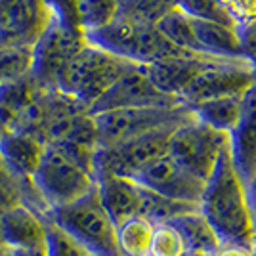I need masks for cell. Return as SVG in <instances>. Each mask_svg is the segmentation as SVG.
<instances>
[{"label":"cell","mask_w":256,"mask_h":256,"mask_svg":"<svg viewBox=\"0 0 256 256\" xmlns=\"http://www.w3.org/2000/svg\"><path fill=\"white\" fill-rule=\"evenodd\" d=\"M254 246V245H252ZM246 245H220L214 256H254V248Z\"/></svg>","instance_id":"cell-34"},{"label":"cell","mask_w":256,"mask_h":256,"mask_svg":"<svg viewBox=\"0 0 256 256\" xmlns=\"http://www.w3.org/2000/svg\"><path fill=\"white\" fill-rule=\"evenodd\" d=\"M186 256H201V254H190V252H188V254H186Z\"/></svg>","instance_id":"cell-38"},{"label":"cell","mask_w":256,"mask_h":256,"mask_svg":"<svg viewBox=\"0 0 256 256\" xmlns=\"http://www.w3.org/2000/svg\"><path fill=\"white\" fill-rule=\"evenodd\" d=\"M228 138L235 170L250 188L256 176V82L245 92L239 118Z\"/></svg>","instance_id":"cell-14"},{"label":"cell","mask_w":256,"mask_h":256,"mask_svg":"<svg viewBox=\"0 0 256 256\" xmlns=\"http://www.w3.org/2000/svg\"><path fill=\"white\" fill-rule=\"evenodd\" d=\"M197 208H199V204L172 201V199L160 197L157 193L142 188V203H140L138 216L150 220L153 226H159V224H168L176 216L192 212V210H197Z\"/></svg>","instance_id":"cell-22"},{"label":"cell","mask_w":256,"mask_h":256,"mask_svg":"<svg viewBox=\"0 0 256 256\" xmlns=\"http://www.w3.org/2000/svg\"><path fill=\"white\" fill-rule=\"evenodd\" d=\"M32 50L27 44L0 42V86L16 82L31 73Z\"/></svg>","instance_id":"cell-25"},{"label":"cell","mask_w":256,"mask_h":256,"mask_svg":"<svg viewBox=\"0 0 256 256\" xmlns=\"http://www.w3.org/2000/svg\"><path fill=\"white\" fill-rule=\"evenodd\" d=\"M199 212L212 226L222 245H254V204L248 186L235 170L230 150L222 153L212 174L204 182Z\"/></svg>","instance_id":"cell-1"},{"label":"cell","mask_w":256,"mask_h":256,"mask_svg":"<svg viewBox=\"0 0 256 256\" xmlns=\"http://www.w3.org/2000/svg\"><path fill=\"white\" fill-rule=\"evenodd\" d=\"M176 98L162 94L150 78L146 65H132L117 78V82L90 107V115L111 109H130V107L176 106Z\"/></svg>","instance_id":"cell-11"},{"label":"cell","mask_w":256,"mask_h":256,"mask_svg":"<svg viewBox=\"0 0 256 256\" xmlns=\"http://www.w3.org/2000/svg\"><path fill=\"white\" fill-rule=\"evenodd\" d=\"M252 248H254V256H256V241H254V246H252Z\"/></svg>","instance_id":"cell-39"},{"label":"cell","mask_w":256,"mask_h":256,"mask_svg":"<svg viewBox=\"0 0 256 256\" xmlns=\"http://www.w3.org/2000/svg\"><path fill=\"white\" fill-rule=\"evenodd\" d=\"M178 10H182L188 18L199 22H212L228 27H235L234 20L222 4V0H178ZM237 29V27H235Z\"/></svg>","instance_id":"cell-27"},{"label":"cell","mask_w":256,"mask_h":256,"mask_svg":"<svg viewBox=\"0 0 256 256\" xmlns=\"http://www.w3.org/2000/svg\"><path fill=\"white\" fill-rule=\"evenodd\" d=\"M192 22L201 54L216 60H243L235 27L212 22H199V20Z\"/></svg>","instance_id":"cell-19"},{"label":"cell","mask_w":256,"mask_h":256,"mask_svg":"<svg viewBox=\"0 0 256 256\" xmlns=\"http://www.w3.org/2000/svg\"><path fill=\"white\" fill-rule=\"evenodd\" d=\"M31 182L50 210L75 203L96 188L94 174L58 144H46Z\"/></svg>","instance_id":"cell-5"},{"label":"cell","mask_w":256,"mask_h":256,"mask_svg":"<svg viewBox=\"0 0 256 256\" xmlns=\"http://www.w3.org/2000/svg\"><path fill=\"white\" fill-rule=\"evenodd\" d=\"M252 204H254V216H256V199L252 201Z\"/></svg>","instance_id":"cell-37"},{"label":"cell","mask_w":256,"mask_h":256,"mask_svg":"<svg viewBox=\"0 0 256 256\" xmlns=\"http://www.w3.org/2000/svg\"><path fill=\"white\" fill-rule=\"evenodd\" d=\"M86 42L134 65H150L164 58H174L184 50L174 48L157 31L155 25L134 22L118 14L111 23L98 31L86 32Z\"/></svg>","instance_id":"cell-2"},{"label":"cell","mask_w":256,"mask_h":256,"mask_svg":"<svg viewBox=\"0 0 256 256\" xmlns=\"http://www.w3.org/2000/svg\"><path fill=\"white\" fill-rule=\"evenodd\" d=\"M44 218L73 237L92 256H120L117 246V226L106 212L96 188L75 203L52 208Z\"/></svg>","instance_id":"cell-3"},{"label":"cell","mask_w":256,"mask_h":256,"mask_svg":"<svg viewBox=\"0 0 256 256\" xmlns=\"http://www.w3.org/2000/svg\"><path fill=\"white\" fill-rule=\"evenodd\" d=\"M155 226L150 220L134 216L117 226V246L120 256H150Z\"/></svg>","instance_id":"cell-21"},{"label":"cell","mask_w":256,"mask_h":256,"mask_svg":"<svg viewBox=\"0 0 256 256\" xmlns=\"http://www.w3.org/2000/svg\"><path fill=\"white\" fill-rule=\"evenodd\" d=\"M226 150H230L228 134L206 126L195 117L174 128L168 142V155L203 182L208 180Z\"/></svg>","instance_id":"cell-7"},{"label":"cell","mask_w":256,"mask_h":256,"mask_svg":"<svg viewBox=\"0 0 256 256\" xmlns=\"http://www.w3.org/2000/svg\"><path fill=\"white\" fill-rule=\"evenodd\" d=\"M0 256H48L44 250H31V248H14V246H0Z\"/></svg>","instance_id":"cell-35"},{"label":"cell","mask_w":256,"mask_h":256,"mask_svg":"<svg viewBox=\"0 0 256 256\" xmlns=\"http://www.w3.org/2000/svg\"><path fill=\"white\" fill-rule=\"evenodd\" d=\"M44 148L46 144L32 134L14 130H6L0 134V157L6 162V166L22 180H29L34 174L42 159Z\"/></svg>","instance_id":"cell-17"},{"label":"cell","mask_w":256,"mask_h":256,"mask_svg":"<svg viewBox=\"0 0 256 256\" xmlns=\"http://www.w3.org/2000/svg\"><path fill=\"white\" fill-rule=\"evenodd\" d=\"M256 82V69L245 60H214L193 76L180 94V104L192 107L206 100L243 96Z\"/></svg>","instance_id":"cell-10"},{"label":"cell","mask_w":256,"mask_h":256,"mask_svg":"<svg viewBox=\"0 0 256 256\" xmlns=\"http://www.w3.org/2000/svg\"><path fill=\"white\" fill-rule=\"evenodd\" d=\"M118 10L120 0H75L76 23L84 34L106 27L117 18Z\"/></svg>","instance_id":"cell-24"},{"label":"cell","mask_w":256,"mask_h":256,"mask_svg":"<svg viewBox=\"0 0 256 256\" xmlns=\"http://www.w3.org/2000/svg\"><path fill=\"white\" fill-rule=\"evenodd\" d=\"M248 192H250V197H252V201L256 199V176L254 180H252V184H250V188H248Z\"/></svg>","instance_id":"cell-36"},{"label":"cell","mask_w":256,"mask_h":256,"mask_svg":"<svg viewBox=\"0 0 256 256\" xmlns=\"http://www.w3.org/2000/svg\"><path fill=\"white\" fill-rule=\"evenodd\" d=\"M96 192L115 226L140 214L142 186L136 180L124 176H100L96 178Z\"/></svg>","instance_id":"cell-16"},{"label":"cell","mask_w":256,"mask_h":256,"mask_svg":"<svg viewBox=\"0 0 256 256\" xmlns=\"http://www.w3.org/2000/svg\"><path fill=\"white\" fill-rule=\"evenodd\" d=\"M134 64L115 58L96 46H86L65 65L56 80V90L73 98L88 111L106 94L117 78Z\"/></svg>","instance_id":"cell-4"},{"label":"cell","mask_w":256,"mask_h":256,"mask_svg":"<svg viewBox=\"0 0 256 256\" xmlns=\"http://www.w3.org/2000/svg\"><path fill=\"white\" fill-rule=\"evenodd\" d=\"M48 20L42 0H0V42L32 46Z\"/></svg>","instance_id":"cell-13"},{"label":"cell","mask_w":256,"mask_h":256,"mask_svg":"<svg viewBox=\"0 0 256 256\" xmlns=\"http://www.w3.org/2000/svg\"><path fill=\"white\" fill-rule=\"evenodd\" d=\"M134 180L142 188L180 203L199 204L204 190V182L193 176L190 170H186L168 153L151 162L150 166H146Z\"/></svg>","instance_id":"cell-12"},{"label":"cell","mask_w":256,"mask_h":256,"mask_svg":"<svg viewBox=\"0 0 256 256\" xmlns=\"http://www.w3.org/2000/svg\"><path fill=\"white\" fill-rule=\"evenodd\" d=\"M243 96L214 98V100L195 104L190 109H192L193 117L199 122H203V124L214 128V130L230 134L232 128L235 126V122H237V118H239V113H241Z\"/></svg>","instance_id":"cell-20"},{"label":"cell","mask_w":256,"mask_h":256,"mask_svg":"<svg viewBox=\"0 0 256 256\" xmlns=\"http://www.w3.org/2000/svg\"><path fill=\"white\" fill-rule=\"evenodd\" d=\"M100 148H113L126 140L138 138L159 128L178 126L193 117L192 109L184 104L155 107H130L111 109L92 115Z\"/></svg>","instance_id":"cell-6"},{"label":"cell","mask_w":256,"mask_h":256,"mask_svg":"<svg viewBox=\"0 0 256 256\" xmlns=\"http://www.w3.org/2000/svg\"><path fill=\"white\" fill-rule=\"evenodd\" d=\"M237 36H239L241 58L252 69H256V20L246 23V25L237 27Z\"/></svg>","instance_id":"cell-33"},{"label":"cell","mask_w":256,"mask_h":256,"mask_svg":"<svg viewBox=\"0 0 256 256\" xmlns=\"http://www.w3.org/2000/svg\"><path fill=\"white\" fill-rule=\"evenodd\" d=\"M120 2H122V0H120Z\"/></svg>","instance_id":"cell-40"},{"label":"cell","mask_w":256,"mask_h":256,"mask_svg":"<svg viewBox=\"0 0 256 256\" xmlns=\"http://www.w3.org/2000/svg\"><path fill=\"white\" fill-rule=\"evenodd\" d=\"M50 18L62 22L67 27L80 29L76 23V12H75V0H42Z\"/></svg>","instance_id":"cell-31"},{"label":"cell","mask_w":256,"mask_h":256,"mask_svg":"<svg viewBox=\"0 0 256 256\" xmlns=\"http://www.w3.org/2000/svg\"><path fill=\"white\" fill-rule=\"evenodd\" d=\"M168 224L180 234V237L184 239V245H186V250L190 254L214 256L222 245L216 232L212 230V226L204 220V216L199 212V208L176 216Z\"/></svg>","instance_id":"cell-18"},{"label":"cell","mask_w":256,"mask_h":256,"mask_svg":"<svg viewBox=\"0 0 256 256\" xmlns=\"http://www.w3.org/2000/svg\"><path fill=\"white\" fill-rule=\"evenodd\" d=\"M186 245L180 234L170 224L155 226L153 239H151L150 256H186Z\"/></svg>","instance_id":"cell-28"},{"label":"cell","mask_w":256,"mask_h":256,"mask_svg":"<svg viewBox=\"0 0 256 256\" xmlns=\"http://www.w3.org/2000/svg\"><path fill=\"white\" fill-rule=\"evenodd\" d=\"M46 254L48 256H92L73 237L62 232L56 224L46 220Z\"/></svg>","instance_id":"cell-29"},{"label":"cell","mask_w":256,"mask_h":256,"mask_svg":"<svg viewBox=\"0 0 256 256\" xmlns=\"http://www.w3.org/2000/svg\"><path fill=\"white\" fill-rule=\"evenodd\" d=\"M178 8V0H122L118 14L134 22L157 25V23Z\"/></svg>","instance_id":"cell-26"},{"label":"cell","mask_w":256,"mask_h":256,"mask_svg":"<svg viewBox=\"0 0 256 256\" xmlns=\"http://www.w3.org/2000/svg\"><path fill=\"white\" fill-rule=\"evenodd\" d=\"M155 27L166 38V42H170L174 48L184 50V52L201 54L197 38H195V31H193L192 18H188L182 10L176 8L170 14H166Z\"/></svg>","instance_id":"cell-23"},{"label":"cell","mask_w":256,"mask_h":256,"mask_svg":"<svg viewBox=\"0 0 256 256\" xmlns=\"http://www.w3.org/2000/svg\"><path fill=\"white\" fill-rule=\"evenodd\" d=\"M235 27H241L256 20V0H222Z\"/></svg>","instance_id":"cell-32"},{"label":"cell","mask_w":256,"mask_h":256,"mask_svg":"<svg viewBox=\"0 0 256 256\" xmlns=\"http://www.w3.org/2000/svg\"><path fill=\"white\" fill-rule=\"evenodd\" d=\"M2 243L14 248H46V222L42 216L25 204H16L10 210L0 214Z\"/></svg>","instance_id":"cell-15"},{"label":"cell","mask_w":256,"mask_h":256,"mask_svg":"<svg viewBox=\"0 0 256 256\" xmlns=\"http://www.w3.org/2000/svg\"><path fill=\"white\" fill-rule=\"evenodd\" d=\"M86 46L84 32L50 18L38 38L32 42L29 75L44 90H56V80L76 54Z\"/></svg>","instance_id":"cell-9"},{"label":"cell","mask_w":256,"mask_h":256,"mask_svg":"<svg viewBox=\"0 0 256 256\" xmlns=\"http://www.w3.org/2000/svg\"><path fill=\"white\" fill-rule=\"evenodd\" d=\"M176 126L159 128L113 148H100L94 155V178L124 176L136 178L151 162L168 153V142Z\"/></svg>","instance_id":"cell-8"},{"label":"cell","mask_w":256,"mask_h":256,"mask_svg":"<svg viewBox=\"0 0 256 256\" xmlns=\"http://www.w3.org/2000/svg\"><path fill=\"white\" fill-rule=\"evenodd\" d=\"M22 178H18L0 157V214L22 203Z\"/></svg>","instance_id":"cell-30"}]
</instances>
